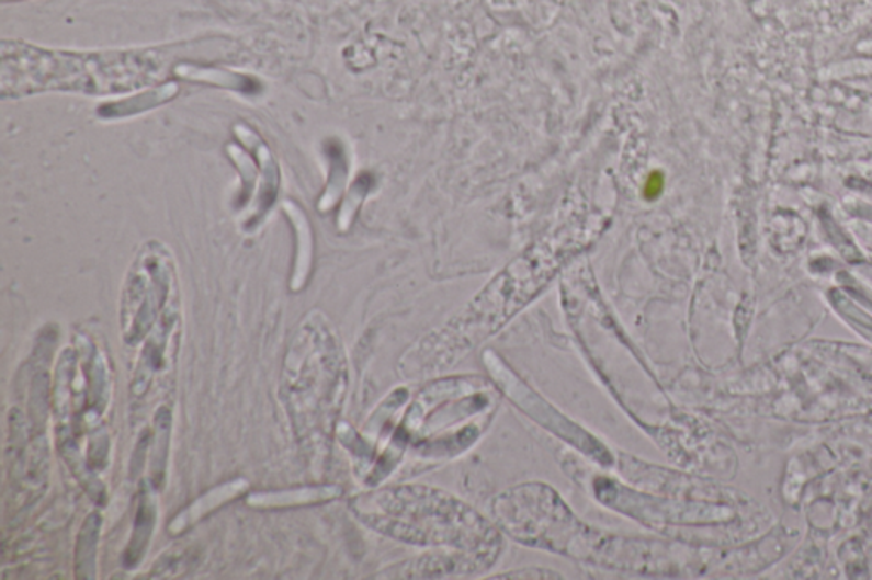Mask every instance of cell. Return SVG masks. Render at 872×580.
I'll use <instances>...</instances> for the list:
<instances>
[{"label":"cell","mask_w":872,"mask_h":580,"mask_svg":"<svg viewBox=\"0 0 872 580\" xmlns=\"http://www.w3.org/2000/svg\"><path fill=\"white\" fill-rule=\"evenodd\" d=\"M319 311H313L298 330L283 368L282 400L295 434L310 447L319 446L332 412L331 391L338 388L339 369L331 368L332 341Z\"/></svg>","instance_id":"6da1fadb"},{"label":"cell","mask_w":872,"mask_h":580,"mask_svg":"<svg viewBox=\"0 0 872 580\" xmlns=\"http://www.w3.org/2000/svg\"><path fill=\"white\" fill-rule=\"evenodd\" d=\"M175 305H181L174 259L162 243H145L126 274L120 307L122 338L126 344L145 341L150 330Z\"/></svg>","instance_id":"7a4b0ae2"},{"label":"cell","mask_w":872,"mask_h":580,"mask_svg":"<svg viewBox=\"0 0 872 580\" xmlns=\"http://www.w3.org/2000/svg\"><path fill=\"white\" fill-rule=\"evenodd\" d=\"M181 326V305L172 307L160 322L150 330L145 338L144 350L138 357L137 368L132 378V399H141L149 391L152 379L165 373L168 364L174 361V351L178 348V330Z\"/></svg>","instance_id":"3957f363"},{"label":"cell","mask_w":872,"mask_h":580,"mask_svg":"<svg viewBox=\"0 0 872 580\" xmlns=\"http://www.w3.org/2000/svg\"><path fill=\"white\" fill-rule=\"evenodd\" d=\"M248 489L249 482L245 480V478H234V480H229V482H224L220 484V486L214 487V489H209L208 492L203 493L196 501L191 502L188 508H184L180 514H175V516L172 518L168 526L169 533H171L172 536L181 535V533L186 532L188 527L200 523L203 518L208 516L209 512H214L215 509L222 508V505L227 504L229 501H234L237 497L246 493Z\"/></svg>","instance_id":"277c9868"},{"label":"cell","mask_w":872,"mask_h":580,"mask_svg":"<svg viewBox=\"0 0 872 580\" xmlns=\"http://www.w3.org/2000/svg\"><path fill=\"white\" fill-rule=\"evenodd\" d=\"M152 489V484H144L138 493L137 512H135L134 530H132L131 542L123 551V566L132 570L140 566L145 554L149 550L152 542L154 530L157 523V501Z\"/></svg>","instance_id":"5b68a950"},{"label":"cell","mask_w":872,"mask_h":580,"mask_svg":"<svg viewBox=\"0 0 872 580\" xmlns=\"http://www.w3.org/2000/svg\"><path fill=\"white\" fill-rule=\"evenodd\" d=\"M290 224L295 228V240H297V251H295L294 273H292V292H301L305 283L309 280L313 270L314 258V236L310 228L309 218L305 215L301 206L294 202H286L283 205Z\"/></svg>","instance_id":"8992f818"},{"label":"cell","mask_w":872,"mask_h":580,"mask_svg":"<svg viewBox=\"0 0 872 580\" xmlns=\"http://www.w3.org/2000/svg\"><path fill=\"white\" fill-rule=\"evenodd\" d=\"M339 496L336 487H304V489L274 490V492L249 493L248 505L256 509H283L295 505L320 504Z\"/></svg>","instance_id":"52a82bcc"},{"label":"cell","mask_w":872,"mask_h":580,"mask_svg":"<svg viewBox=\"0 0 872 580\" xmlns=\"http://www.w3.org/2000/svg\"><path fill=\"white\" fill-rule=\"evenodd\" d=\"M103 518L100 512H91L80 527L76 543V577L92 580L98 576V543H100Z\"/></svg>","instance_id":"ba28073f"},{"label":"cell","mask_w":872,"mask_h":580,"mask_svg":"<svg viewBox=\"0 0 872 580\" xmlns=\"http://www.w3.org/2000/svg\"><path fill=\"white\" fill-rule=\"evenodd\" d=\"M172 416L169 407H160L154 416L152 437H150V484L156 490L162 489L166 480V465H168L169 434H171Z\"/></svg>","instance_id":"9c48e42d"},{"label":"cell","mask_w":872,"mask_h":580,"mask_svg":"<svg viewBox=\"0 0 872 580\" xmlns=\"http://www.w3.org/2000/svg\"><path fill=\"white\" fill-rule=\"evenodd\" d=\"M175 92H178L175 88H160L156 89V91L147 92V94L138 95V98L126 99V101H118V103H106L100 107V114L101 116H106V118H115V116L141 113V111L165 103V101L171 99Z\"/></svg>","instance_id":"30bf717a"},{"label":"cell","mask_w":872,"mask_h":580,"mask_svg":"<svg viewBox=\"0 0 872 580\" xmlns=\"http://www.w3.org/2000/svg\"><path fill=\"white\" fill-rule=\"evenodd\" d=\"M661 190H664V175L655 172V174L649 175L646 187H644V194H646V197H649V200H655V197L661 193Z\"/></svg>","instance_id":"8fae6325"}]
</instances>
